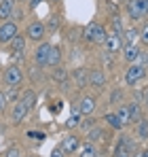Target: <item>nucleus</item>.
Returning <instances> with one entry per match:
<instances>
[{"mask_svg": "<svg viewBox=\"0 0 148 157\" xmlns=\"http://www.w3.org/2000/svg\"><path fill=\"white\" fill-rule=\"evenodd\" d=\"M144 62H146V57H138V62L135 64H131L127 70H125V85H129V87H133L135 83H140L142 78L146 77V66H144Z\"/></svg>", "mask_w": 148, "mask_h": 157, "instance_id": "obj_1", "label": "nucleus"}, {"mask_svg": "<svg viewBox=\"0 0 148 157\" xmlns=\"http://www.w3.org/2000/svg\"><path fill=\"white\" fill-rule=\"evenodd\" d=\"M106 36H108L106 28L95 24V21L87 24L85 30H83V38H85L87 43H93V45H104V43H106Z\"/></svg>", "mask_w": 148, "mask_h": 157, "instance_id": "obj_2", "label": "nucleus"}, {"mask_svg": "<svg viewBox=\"0 0 148 157\" xmlns=\"http://www.w3.org/2000/svg\"><path fill=\"white\" fill-rule=\"evenodd\" d=\"M17 34H19V28H17V24L13 19L2 21V26H0V45H9Z\"/></svg>", "mask_w": 148, "mask_h": 157, "instance_id": "obj_3", "label": "nucleus"}, {"mask_svg": "<svg viewBox=\"0 0 148 157\" xmlns=\"http://www.w3.org/2000/svg\"><path fill=\"white\" fill-rule=\"evenodd\" d=\"M45 34H47V26L43 21H32L28 26V30H25V38L28 40H34V43H43Z\"/></svg>", "mask_w": 148, "mask_h": 157, "instance_id": "obj_4", "label": "nucleus"}, {"mask_svg": "<svg viewBox=\"0 0 148 157\" xmlns=\"http://www.w3.org/2000/svg\"><path fill=\"white\" fill-rule=\"evenodd\" d=\"M24 83V72L19 66H9L4 70V85L6 87H19Z\"/></svg>", "mask_w": 148, "mask_h": 157, "instance_id": "obj_5", "label": "nucleus"}, {"mask_svg": "<svg viewBox=\"0 0 148 157\" xmlns=\"http://www.w3.org/2000/svg\"><path fill=\"white\" fill-rule=\"evenodd\" d=\"M106 51L108 53H119L123 51V38H121V34H117V32H108V36H106Z\"/></svg>", "mask_w": 148, "mask_h": 157, "instance_id": "obj_6", "label": "nucleus"}, {"mask_svg": "<svg viewBox=\"0 0 148 157\" xmlns=\"http://www.w3.org/2000/svg\"><path fill=\"white\" fill-rule=\"evenodd\" d=\"M53 45L49 43H38V47H36V51H34V62H36V66H47V59H49V51Z\"/></svg>", "mask_w": 148, "mask_h": 157, "instance_id": "obj_7", "label": "nucleus"}, {"mask_svg": "<svg viewBox=\"0 0 148 157\" xmlns=\"http://www.w3.org/2000/svg\"><path fill=\"white\" fill-rule=\"evenodd\" d=\"M78 149H80V138H78V136H66V138H64V142H61V151H64L66 155L76 153Z\"/></svg>", "mask_w": 148, "mask_h": 157, "instance_id": "obj_8", "label": "nucleus"}, {"mask_svg": "<svg viewBox=\"0 0 148 157\" xmlns=\"http://www.w3.org/2000/svg\"><path fill=\"white\" fill-rule=\"evenodd\" d=\"M127 13H129V19L131 21H140L144 17L142 6H140V0H127Z\"/></svg>", "mask_w": 148, "mask_h": 157, "instance_id": "obj_9", "label": "nucleus"}, {"mask_svg": "<svg viewBox=\"0 0 148 157\" xmlns=\"http://www.w3.org/2000/svg\"><path fill=\"white\" fill-rule=\"evenodd\" d=\"M89 85L91 87H95V89H102L104 85H106V75H104V70H89Z\"/></svg>", "mask_w": 148, "mask_h": 157, "instance_id": "obj_10", "label": "nucleus"}, {"mask_svg": "<svg viewBox=\"0 0 148 157\" xmlns=\"http://www.w3.org/2000/svg\"><path fill=\"white\" fill-rule=\"evenodd\" d=\"M28 113H30V108L21 102V100H17L15 106H13V113H11V119L15 121V123H19V121H24L25 117H28Z\"/></svg>", "mask_w": 148, "mask_h": 157, "instance_id": "obj_11", "label": "nucleus"}, {"mask_svg": "<svg viewBox=\"0 0 148 157\" xmlns=\"http://www.w3.org/2000/svg\"><path fill=\"white\" fill-rule=\"evenodd\" d=\"M95 98L93 96H83V100H80V104H78V110L83 113V115H93V110H95Z\"/></svg>", "mask_w": 148, "mask_h": 157, "instance_id": "obj_12", "label": "nucleus"}, {"mask_svg": "<svg viewBox=\"0 0 148 157\" xmlns=\"http://www.w3.org/2000/svg\"><path fill=\"white\" fill-rule=\"evenodd\" d=\"M123 55H125L127 62L133 64V62H138V57H140L142 53H140V47H138V45H123Z\"/></svg>", "mask_w": 148, "mask_h": 157, "instance_id": "obj_13", "label": "nucleus"}, {"mask_svg": "<svg viewBox=\"0 0 148 157\" xmlns=\"http://www.w3.org/2000/svg\"><path fill=\"white\" fill-rule=\"evenodd\" d=\"M144 117H142V106L138 104V102H131L129 104V121L131 123H140Z\"/></svg>", "mask_w": 148, "mask_h": 157, "instance_id": "obj_14", "label": "nucleus"}, {"mask_svg": "<svg viewBox=\"0 0 148 157\" xmlns=\"http://www.w3.org/2000/svg\"><path fill=\"white\" fill-rule=\"evenodd\" d=\"M59 62H61V49H59V47H51L49 59H47V66H51V68H57V66H59Z\"/></svg>", "mask_w": 148, "mask_h": 157, "instance_id": "obj_15", "label": "nucleus"}, {"mask_svg": "<svg viewBox=\"0 0 148 157\" xmlns=\"http://www.w3.org/2000/svg\"><path fill=\"white\" fill-rule=\"evenodd\" d=\"M74 81H76V87H87L89 85V72L85 68H78L74 72Z\"/></svg>", "mask_w": 148, "mask_h": 157, "instance_id": "obj_16", "label": "nucleus"}, {"mask_svg": "<svg viewBox=\"0 0 148 157\" xmlns=\"http://www.w3.org/2000/svg\"><path fill=\"white\" fill-rule=\"evenodd\" d=\"M11 15H13V0L0 2V19H2V21H9Z\"/></svg>", "mask_w": 148, "mask_h": 157, "instance_id": "obj_17", "label": "nucleus"}, {"mask_svg": "<svg viewBox=\"0 0 148 157\" xmlns=\"http://www.w3.org/2000/svg\"><path fill=\"white\" fill-rule=\"evenodd\" d=\"M19 100H21V102H24V104L28 106V108H30V110H32V108H34V106H36V94H34V91H32V89H25L24 94H21V96H19Z\"/></svg>", "mask_w": 148, "mask_h": 157, "instance_id": "obj_18", "label": "nucleus"}, {"mask_svg": "<svg viewBox=\"0 0 148 157\" xmlns=\"http://www.w3.org/2000/svg\"><path fill=\"white\" fill-rule=\"evenodd\" d=\"M25 43H28V38H25V36H21V34H17V36H15L9 45H11V49H13L15 53H21L25 49Z\"/></svg>", "mask_w": 148, "mask_h": 157, "instance_id": "obj_19", "label": "nucleus"}, {"mask_svg": "<svg viewBox=\"0 0 148 157\" xmlns=\"http://www.w3.org/2000/svg\"><path fill=\"white\" fill-rule=\"evenodd\" d=\"M80 157H98V147L93 142H87L80 147Z\"/></svg>", "mask_w": 148, "mask_h": 157, "instance_id": "obj_20", "label": "nucleus"}, {"mask_svg": "<svg viewBox=\"0 0 148 157\" xmlns=\"http://www.w3.org/2000/svg\"><path fill=\"white\" fill-rule=\"evenodd\" d=\"M104 119H106V123H108L110 128H114V130H121V128H123V123H121V119L117 117V113H108V115H104Z\"/></svg>", "mask_w": 148, "mask_h": 157, "instance_id": "obj_21", "label": "nucleus"}, {"mask_svg": "<svg viewBox=\"0 0 148 157\" xmlns=\"http://www.w3.org/2000/svg\"><path fill=\"white\" fill-rule=\"evenodd\" d=\"M140 38V32L135 30V28H129L127 32H125V40L123 45H135V40Z\"/></svg>", "mask_w": 148, "mask_h": 157, "instance_id": "obj_22", "label": "nucleus"}, {"mask_svg": "<svg viewBox=\"0 0 148 157\" xmlns=\"http://www.w3.org/2000/svg\"><path fill=\"white\" fill-rule=\"evenodd\" d=\"M117 117H119V119H121V123H123V125H127V123H131V121H129V106H119V108H117Z\"/></svg>", "mask_w": 148, "mask_h": 157, "instance_id": "obj_23", "label": "nucleus"}, {"mask_svg": "<svg viewBox=\"0 0 148 157\" xmlns=\"http://www.w3.org/2000/svg\"><path fill=\"white\" fill-rule=\"evenodd\" d=\"M80 115H83L80 110H72V117H70V121H68L66 125H68V128H78V125L83 123V121H80Z\"/></svg>", "mask_w": 148, "mask_h": 157, "instance_id": "obj_24", "label": "nucleus"}, {"mask_svg": "<svg viewBox=\"0 0 148 157\" xmlns=\"http://www.w3.org/2000/svg\"><path fill=\"white\" fill-rule=\"evenodd\" d=\"M138 125V130H135V134L140 136V138H148V123H144V121H140V123H135Z\"/></svg>", "mask_w": 148, "mask_h": 157, "instance_id": "obj_25", "label": "nucleus"}, {"mask_svg": "<svg viewBox=\"0 0 148 157\" xmlns=\"http://www.w3.org/2000/svg\"><path fill=\"white\" fill-rule=\"evenodd\" d=\"M15 100H19L17 87H9V91H6V102H15Z\"/></svg>", "mask_w": 148, "mask_h": 157, "instance_id": "obj_26", "label": "nucleus"}, {"mask_svg": "<svg viewBox=\"0 0 148 157\" xmlns=\"http://www.w3.org/2000/svg\"><path fill=\"white\" fill-rule=\"evenodd\" d=\"M6 157H24V155L17 147H11V149H6Z\"/></svg>", "mask_w": 148, "mask_h": 157, "instance_id": "obj_27", "label": "nucleus"}, {"mask_svg": "<svg viewBox=\"0 0 148 157\" xmlns=\"http://www.w3.org/2000/svg\"><path fill=\"white\" fill-rule=\"evenodd\" d=\"M140 40H142L144 45H148V24H144L142 32H140Z\"/></svg>", "mask_w": 148, "mask_h": 157, "instance_id": "obj_28", "label": "nucleus"}, {"mask_svg": "<svg viewBox=\"0 0 148 157\" xmlns=\"http://www.w3.org/2000/svg\"><path fill=\"white\" fill-rule=\"evenodd\" d=\"M28 136H30V138H32V140H40V142H43V140H45V134H43V132H40V134H38V132H30V134H28Z\"/></svg>", "mask_w": 148, "mask_h": 157, "instance_id": "obj_29", "label": "nucleus"}, {"mask_svg": "<svg viewBox=\"0 0 148 157\" xmlns=\"http://www.w3.org/2000/svg\"><path fill=\"white\" fill-rule=\"evenodd\" d=\"M102 138V130H91L89 132V140H99Z\"/></svg>", "mask_w": 148, "mask_h": 157, "instance_id": "obj_30", "label": "nucleus"}, {"mask_svg": "<svg viewBox=\"0 0 148 157\" xmlns=\"http://www.w3.org/2000/svg\"><path fill=\"white\" fill-rule=\"evenodd\" d=\"M6 108V94L4 91H0V113Z\"/></svg>", "mask_w": 148, "mask_h": 157, "instance_id": "obj_31", "label": "nucleus"}, {"mask_svg": "<svg viewBox=\"0 0 148 157\" xmlns=\"http://www.w3.org/2000/svg\"><path fill=\"white\" fill-rule=\"evenodd\" d=\"M140 6H142V13H144V17L148 15V0H140Z\"/></svg>", "mask_w": 148, "mask_h": 157, "instance_id": "obj_32", "label": "nucleus"}, {"mask_svg": "<svg viewBox=\"0 0 148 157\" xmlns=\"http://www.w3.org/2000/svg\"><path fill=\"white\" fill-rule=\"evenodd\" d=\"M66 155V153H64V151H61V147H59V149H55V151H53V155L51 157H64Z\"/></svg>", "mask_w": 148, "mask_h": 157, "instance_id": "obj_33", "label": "nucleus"}, {"mask_svg": "<svg viewBox=\"0 0 148 157\" xmlns=\"http://www.w3.org/2000/svg\"><path fill=\"white\" fill-rule=\"evenodd\" d=\"M40 2H45V0H30V6H32V9H36Z\"/></svg>", "mask_w": 148, "mask_h": 157, "instance_id": "obj_34", "label": "nucleus"}, {"mask_svg": "<svg viewBox=\"0 0 148 157\" xmlns=\"http://www.w3.org/2000/svg\"><path fill=\"white\" fill-rule=\"evenodd\" d=\"M119 157H129V153H127V149H123V147H121V149H119Z\"/></svg>", "mask_w": 148, "mask_h": 157, "instance_id": "obj_35", "label": "nucleus"}, {"mask_svg": "<svg viewBox=\"0 0 148 157\" xmlns=\"http://www.w3.org/2000/svg\"><path fill=\"white\" fill-rule=\"evenodd\" d=\"M144 102H146V106H148V87H146V91H144Z\"/></svg>", "mask_w": 148, "mask_h": 157, "instance_id": "obj_36", "label": "nucleus"}, {"mask_svg": "<svg viewBox=\"0 0 148 157\" xmlns=\"http://www.w3.org/2000/svg\"><path fill=\"white\" fill-rule=\"evenodd\" d=\"M142 157H148V149H144V151H142Z\"/></svg>", "mask_w": 148, "mask_h": 157, "instance_id": "obj_37", "label": "nucleus"}, {"mask_svg": "<svg viewBox=\"0 0 148 157\" xmlns=\"http://www.w3.org/2000/svg\"><path fill=\"white\" fill-rule=\"evenodd\" d=\"M144 66H146V70H148V55H146V62H144Z\"/></svg>", "mask_w": 148, "mask_h": 157, "instance_id": "obj_38", "label": "nucleus"}, {"mask_svg": "<svg viewBox=\"0 0 148 157\" xmlns=\"http://www.w3.org/2000/svg\"><path fill=\"white\" fill-rule=\"evenodd\" d=\"M133 157H142V153H135V155H133Z\"/></svg>", "mask_w": 148, "mask_h": 157, "instance_id": "obj_39", "label": "nucleus"}, {"mask_svg": "<svg viewBox=\"0 0 148 157\" xmlns=\"http://www.w3.org/2000/svg\"><path fill=\"white\" fill-rule=\"evenodd\" d=\"M51 2H61V0H51Z\"/></svg>", "mask_w": 148, "mask_h": 157, "instance_id": "obj_40", "label": "nucleus"}, {"mask_svg": "<svg viewBox=\"0 0 148 157\" xmlns=\"http://www.w3.org/2000/svg\"><path fill=\"white\" fill-rule=\"evenodd\" d=\"M0 2H4V0H0Z\"/></svg>", "mask_w": 148, "mask_h": 157, "instance_id": "obj_41", "label": "nucleus"}]
</instances>
